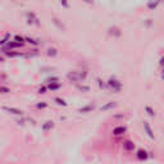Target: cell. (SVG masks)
<instances>
[{
    "label": "cell",
    "mask_w": 164,
    "mask_h": 164,
    "mask_svg": "<svg viewBox=\"0 0 164 164\" xmlns=\"http://www.w3.org/2000/svg\"><path fill=\"white\" fill-rule=\"evenodd\" d=\"M2 110L5 112V113H8V114L17 115V117H22V115L25 114V112L22 110V109H19V108H13V106H7V105L2 106Z\"/></svg>",
    "instance_id": "1"
},
{
    "label": "cell",
    "mask_w": 164,
    "mask_h": 164,
    "mask_svg": "<svg viewBox=\"0 0 164 164\" xmlns=\"http://www.w3.org/2000/svg\"><path fill=\"white\" fill-rule=\"evenodd\" d=\"M12 92V90H10V87L8 86H4V85H0V94L2 95H8Z\"/></svg>",
    "instance_id": "2"
},
{
    "label": "cell",
    "mask_w": 164,
    "mask_h": 164,
    "mask_svg": "<svg viewBox=\"0 0 164 164\" xmlns=\"http://www.w3.org/2000/svg\"><path fill=\"white\" fill-rule=\"evenodd\" d=\"M124 132H126V128H124V127H118V128L114 129V135H115V136H121V135H123Z\"/></svg>",
    "instance_id": "3"
},
{
    "label": "cell",
    "mask_w": 164,
    "mask_h": 164,
    "mask_svg": "<svg viewBox=\"0 0 164 164\" xmlns=\"http://www.w3.org/2000/svg\"><path fill=\"white\" fill-rule=\"evenodd\" d=\"M53 126H54V124H53V122H46V124H44V126H42V131H45V132H48L49 129H51V128H53Z\"/></svg>",
    "instance_id": "4"
},
{
    "label": "cell",
    "mask_w": 164,
    "mask_h": 164,
    "mask_svg": "<svg viewBox=\"0 0 164 164\" xmlns=\"http://www.w3.org/2000/svg\"><path fill=\"white\" fill-rule=\"evenodd\" d=\"M124 146H126L127 150H134L135 149V145L131 143V141H127V143H124Z\"/></svg>",
    "instance_id": "5"
},
{
    "label": "cell",
    "mask_w": 164,
    "mask_h": 164,
    "mask_svg": "<svg viewBox=\"0 0 164 164\" xmlns=\"http://www.w3.org/2000/svg\"><path fill=\"white\" fill-rule=\"evenodd\" d=\"M137 158H138V159H143V158L146 159L148 155H146V152H145V151H138V152H137Z\"/></svg>",
    "instance_id": "6"
},
{
    "label": "cell",
    "mask_w": 164,
    "mask_h": 164,
    "mask_svg": "<svg viewBox=\"0 0 164 164\" xmlns=\"http://www.w3.org/2000/svg\"><path fill=\"white\" fill-rule=\"evenodd\" d=\"M44 106H46V104H39L37 108H44Z\"/></svg>",
    "instance_id": "7"
},
{
    "label": "cell",
    "mask_w": 164,
    "mask_h": 164,
    "mask_svg": "<svg viewBox=\"0 0 164 164\" xmlns=\"http://www.w3.org/2000/svg\"><path fill=\"white\" fill-rule=\"evenodd\" d=\"M3 62H5V58H3V57H0V63H3Z\"/></svg>",
    "instance_id": "8"
}]
</instances>
